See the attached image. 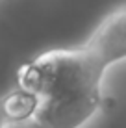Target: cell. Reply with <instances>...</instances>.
Masks as SVG:
<instances>
[{"mask_svg": "<svg viewBox=\"0 0 126 128\" xmlns=\"http://www.w3.org/2000/svg\"><path fill=\"white\" fill-rule=\"evenodd\" d=\"M126 58V8L110 11L82 46L50 48L24 63L17 89L32 98L35 128H80L110 104L104 72Z\"/></svg>", "mask_w": 126, "mask_h": 128, "instance_id": "obj_1", "label": "cell"}, {"mask_svg": "<svg viewBox=\"0 0 126 128\" xmlns=\"http://www.w3.org/2000/svg\"><path fill=\"white\" fill-rule=\"evenodd\" d=\"M0 128H35L28 119H13V121H0Z\"/></svg>", "mask_w": 126, "mask_h": 128, "instance_id": "obj_2", "label": "cell"}, {"mask_svg": "<svg viewBox=\"0 0 126 128\" xmlns=\"http://www.w3.org/2000/svg\"><path fill=\"white\" fill-rule=\"evenodd\" d=\"M0 121H2V96H0Z\"/></svg>", "mask_w": 126, "mask_h": 128, "instance_id": "obj_3", "label": "cell"}]
</instances>
